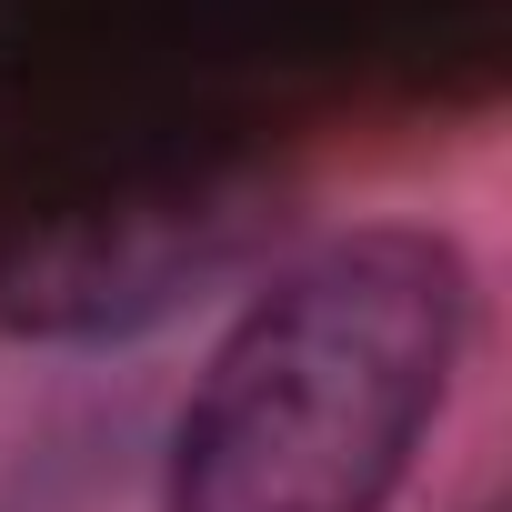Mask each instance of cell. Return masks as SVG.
<instances>
[{
    "label": "cell",
    "instance_id": "6da1fadb",
    "mask_svg": "<svg viewBox=\"0 0 512 512\" xmlns=\"http://www.w3.org/2000/svg\"><path fill=\"white\" fill-rule=\"evenodd\" d=\"M462 352V262L432 231H352L292 262L211 352L171 512H382Z\"/></svg>",
    "mask_w": 512,
    "mask_h": 512
}]
</instances>
